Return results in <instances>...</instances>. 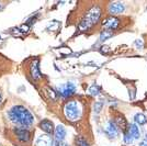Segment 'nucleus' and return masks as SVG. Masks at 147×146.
<instances>
[{
  "label": "nucleus",
  "instance_id": "39448f33",
  "mask_svg": "<svg viewBox=\"0 0 147 146\" xmlns=\"http://www.w3.org/2000/svg\"><path fill=\"white\" fill-rule=\"evenodd\" d=\"M76 90H77L76 89V85L73 84V82H70V81H68L66 84L59 86L58 89H57L59 97L64 98V99H68V98H70L71 96H74L76 93Z\"/></svg>",
  "mask_w": 147,
  "mask_h": 146
},
{
  "label": "nucleus",
  "instance_id": "1a4fd4ad",
  "mask_svg": "<svg viewBox=\"0 0 147 146\" xmlns=\"http://www.w3.org/2000/svg\"><path fill=\"white\" fill-rule=\"evenodd\" d=\"M30 74L34 80L37 81V80L41 79L42 74H41V70H40V61H37V59L32 61L30 65Z\"/></svg>",
  "mask_w": 147,
  "mask_h": 146
},
{
  "label": "nucleus",
  "instance_id": "aec40b11",
  "mask_svg": "<svg viewBox=\"0 0 147 146\" xmlns=\"http://www.w3.org/2000/svg\"><path fill=\"white\" fill-rule=\"evenodd\" d=\"M117 126H120L121 128H125V126L127 125V123L125 121V119L123 116H120L117 119Z\"/></svg>",
  "mask_w": 147,
  "mask_h": 146
},
{
  "label": "nucleus",
  "instance_id": "f03ea898",
  "mask_svg": "<svg viewBox=\"0 0 147 146\" xmlns=\"http://www.w3.org/2000/svg\"><path fill=\"white\" fill-rule=\"evenodd\" d=\"M100 18H101V8L99 6L91 7L81 20L79 24V30L82 31V32L90 30L91 28H93L98 23Z\"/></svg>",
  "mask_w": 147,
  "mask_h": 146
},
{
  "label": "nucleus",
  "instance_id": "f257e3e1",
  "mask_svg": "<svg viewBox=\"0 0 147 146\" xmlns=\"http://www.w3.org/2000/svg\"><path fill=\"white\" fill-rule=\"evenodd\" d=\"M7 116L9 121L18 128H29L30 130L34 125V116L31 113L29 109H26L22 104H16L12 105L8 110Z\"/></svg>",
  "mask_w": 147,
  "mask_h": 146
},
{
  "label": "nucleus",
  "instance_id": "6ab92c4d",
  "mask_svg": "<svg viewBox=\"0 0 147 146\" xmlns=\"http://www.w3.org/2000/svg\"><path fill=\"white\" fill-rule=\"evenodd\" d=\"M123 141H124V143H125V144H132V143H133V141H134V139L129 135V132H126V131H125L124 136H123Z\"/></svg>",
  "mask_w": 147,
  "mask_h": 146
},
{
  "label": "nucleus",
  "instance_id": "6e6552de",
  "mask_svg": "<svg viewBox=\"0 0 147 146\" xmlns=\"http://www.w3.org/2000/svg\"><path fill=\"white\" fill-rule=\"evenodd\" d=\"M54 141L53 137L49 134H42L37 136L35 141V146H54Z\"/></svg>",
  "mask_w": 147,
  "mask_h": 146
},
{
  "label": "nucleus",
  "instance_id": "b1692460",
  "mask_svg": "<svg viewBox=\"0 0 147 146\" xmlns=\"http://www.w3.org/2000/svg\"><path fill=\"white\" fill-rule=\"evenodd\" d=\"M138 146H147V140H145V139H144L142 142H140Z\"/></svg>",
  "mask_w": 147,
  "mask_h": 146
},
{
  "label": "nucleus",
  "instance_id": "9d476101",
  "mask_svg": "<svg viewBox=\"0 0 147 146\" xmlns=\"http://www.w3.org/2000/svg\"><path fill=\"white\" fill-rule=\"evenodd\" d=\"M104 132L107 134L108 137L110 139H114L119 135V128H117V124L114 122L109 121L105 125V128H104Z\"/></svg>",
  "mask_w": 147,
  "mask_h": 146
},
{
  "label": "nucleus",
  "instance_id": "f3484780",
  "mask_svg": "<svg viewBox=\"0 0 147 146\" xmlns=\"http://www.w3.org/2000/svg\"><path fill=\"white\" fill-rule=\"evenodd\" d=\"M76 146H90V143L82 136H79L76 139Z\"/></svg>",
  "mask_w": 147,
  "mask_h": 146
},
{
  "label": "nucleus",
  "instance_id": "dca6fc26",
  "mask_svg": "<svg viewBox=\"0 0 147 146\" xmlns=\"http://www.w3.org/2000/svg\"><path fill=\"white\" fill-rule=\"evenodd\" d=\"M113 35V33H112V31H109V30H104L103 32H101V34H100V37H99V40L101 41V42H103L105 40H108V39H110L111 36Z\"/></svg>",
  "mask_w": 147,
  "mask_h": 146
},
{
  "label": "nucleus",
  "instance_id": "7ed1b4c3",
  "mask_svg": "<svg viewBox=\"0 0 147 146\" xmlns=\"http://www.w3.org/2000/svg\"><path fill=\"white\" fill-rule=\"evenodd\" d=\"M64 116L69 121H78L82 118V107L77 100H69L64 104Z\"/></svg>",
  "mask_w": 147,
  "mask_h": 146
},
{
  "label": "nucleus",
  "instance_id": "ddd939ff",
  "mask_svg": "<svg viewBox=\"0 0 147 146\" xmlns=\"http://www.w3.org/2000/svg\"><path fill=\"white\" fill-rule=\"evenodd\" d=\"M129 134L134 139V140H138L141 136V132L140 128L137 126V124L135 123H129Z\"/></svg>",
  "mask_w": 147,
  "mask_h": 146
},
{
  "label": "nucleus",
  "instance_id": "a211bd4d",
  "mask_svg": "<svg viewBox=\"0 0 147 146\" xmlns=\"http://www.w3.org/2000/svg\"><path fill=\"white\" fill-rule=\"evenodd\" d=\"M100 91H101V88L97 85H93L89 88V93H90L91 96H97V95H99Z\"/></svg>",
  "mask_w": 147,
  "mask_h": 146
},
{
  "label": "nucleus",
  "instance_id": "9b49d317",
  "mask_svg": "<svg viewBox=\"0 0 147 146\" xmlns=\"http://www.w3.org/2000/svg\"><path fill=\"white\" fill-rule=\"evenodd\" d=\"M40 128L45 132V134H49V135H52L54 134V131H55V128H54V124L51 120H47V119H44L42 121L40 122L38 124Z\"/></svg>",
  "mask_w": 147,
  "mask_h": 146
},
{
  "label": "nucleus",
  "instance_id": "5701e85b",
  "mask_svg": "<svg viewBox=\"0 0 147 146\" xmlns=\"http://www.w3.org/2000/svg\"><path fill=\"white\" fill-rule=\"evenodd\" d=\"M55 146H68V144H66L64 141H55Z\"/></svg>",
  "mask_w": 147,
  "mask_h": 146
},
{
  "label": "nucleus",
  "instance_id": "20e7f679",
  "mask_svg": "<svg viewBox=\"0 0 147 146\" xmlns=\"http://www.w3.org/2000/svg\"><path fill=\"white\" fill-rule=\"evenodd\" d=\"M13 134L16 136V139L21 144H29L31 142V132L29 128H13Z\"/></svg>",
  "mask_w": 147,
  "mask_h": 146
},
{
  "label": "nucleus",
  "instance_id": "2eb2a0df",
  "mask_svg": "<svg viewBox=\"0 0 147 146\" xmlns=\"http://www.w3.org/2000/svg\"><path fill=\"white\" fill-rule=\"evenodd\" d=\"M47 89V95H49V97L51 99H53V100H57V98L59 97V95H58V91L56 90V89H53L52 87H46Z\"/></svg>",
  "mask_w": 147,
  "mask_h": 146
},
{
  "label": "nucleus",
  "instance_id": "bb28decb",
  "mask_svg": "<svg viewBox=\"0 0 147 146\" xmlns=\"http://www.w3.org/2000/svg\"><path fill=\"white\" fill-rule=\"evenodd\" d=\"M0 9H1V2H0Z\"/></svg>",
  "mask_w": 147,
  "mask_h": 146
},
{
  "label": "nucleus",
  "instance_id": "423d86ee",
  "mask_svg": "<svg viewBox=\"0 0 147 146\" xmlns=\"http://www.w3.org/2000/svg\"><path fill=\"white\" fill-rule=\"evenodd\" d=\"M120 19L115 18V17H110V18H105L102 21V26H103L105 30H115L120 26Z\"/></svg>",
  "mask_w": 147,
  "mask_h": 146
},
{
  "label": "nucleus",
  "instance_id": "4be33fe9",
  "mask_svg": "<svg viewBox=\"0 0 147 146\" xmlns=\"http://www.w3.org/2000/svg\"><path fill=\"white\" fill-rule=\"evenodd\" d=\"M134 46H135V49H142L144 47V42H143L142 40H136L134 42Z\"/></svg>",
  "mask_w": 147,
  "mask_h": 146
},
{
  "label": "nucleus",
  "instance_id": "f8f14e48",
  "mask_svg": "<svg viewBox=\"0 0 147 146\" xmlns=\"http://www.w3.org/2000/svg\"><path fill=\"white\" fill-rule=\"evenodd\" d=\"M66 128H64L63 125H57L54 131V136H55L56 141H64L66 137Z\"/></svg>",
  "mask_w": 147,
  "mask_h": 146
},
{
  "label": "nucleus",
  "instance_id": "412c9836",
  "mask_svg": "<svg viewBox=\"0 0 147 146\" xmlns=\"http://www.w3.org/2000/svg\"><path fill=\"white\" fill-rule=\"evenodd\" d=\"M102 109H103V103L102 102H96L93 105V110H94L96 113H100Z\"/></svg>",
  "mask_w": 147,
  "mask_h": 146
},
{
  "label": "nucleus",
  "instance_id": "a878e982",
  "mask_svg": "<svg viewBox=\"0 0 147 146\" xmlns=\"http://www.w3.org/2000/svg\"><path fill=\"white\" fill-rule=\"evenodd\" d=\"M145 140H147V134L145 135Z\"/></svg>",
  "mask_w": 147,
  "mask_h": 146
},
{
  "label": "nucleus",
  "instance_id": "4468645a",
  "mask_svg": "<svg viewBox=\"0 0 147 146\" xmlns=\"http://www.w3.org/2000/svg\"><path fill=\"white\" fill-rule=\"evenodd\" d=\"M134 122L138 125H145L147 123V116L143 113H136L134 116Z\"/></svg>",
  "mask_w": 147,
  "mask_h": 146
},
{
  "label": "nucleus",
  "instance_id": "393cba45",
  "mask_svg": "<svg viewBox=\"0 0 147 146\" xmlns=\"http://www.w3.org/2000/svg\"><path fill=\"white\" fill-rule=\"evenodd\" d=\"M1 101H2V96H1V93H0V103H1Z\"/></svg>",
  "mask_w": 147,
  "mask_h": 146
},
{
  "label": "nucleus",
  "instance_id": "0eeeda50",
  "mask_svg": "<svg viewBox=\"0 0 147 146\" xmlns=\"http://www.w3.org/2000/svg\"><path fill=\"white\" fill-rule=\"evenodd\" d=\"M125 5L121 2V1H114L111 2L109 7H108V12L111 14H121L125 11Z\"/></svg>",
  "mask_w": 147,
  "mask_h": 146
}]
</instances>
